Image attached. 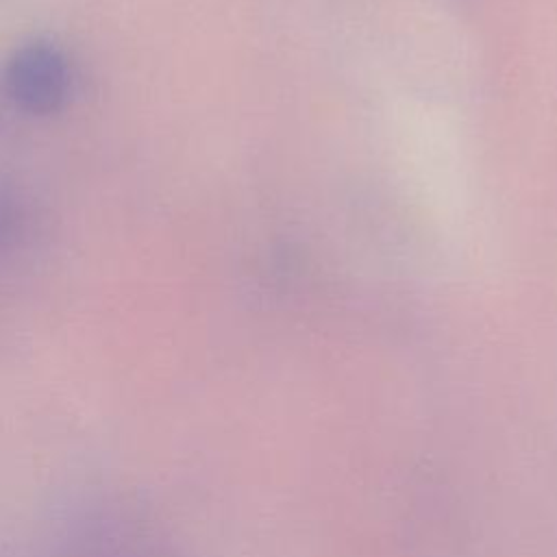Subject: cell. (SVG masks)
Returning <instances> with one entry per match:
<instances>
[{
    "mask_svg": "<svg viewBox=\"0 0 557 557\" xmlns=\"http://www.w3.org/2000/svg\"><path fill=\"white\" fill-rule=\"evenodd\" d=\"M41 557H181L165 529L122 496L72 507L54 524Z\"/></svg>",
    "mask_w": 557,
    "mask_h": 557,
    "instance_id": "obj_1",
    "label": "cell"
},
{
    "mask_svg": "<svg viewBox=\"0 0 557 557\" xmlns=\"http://www.w3.org/2000/svg\"><path fill=\"white\" fill-rule=\"evenodd\" d=\"M70 63L52 44H24L7 63L4 91L28 115H52L61 111L70 98Z\"/></svg>",
    "mask_w": 557,
    "mask_h": 557,
    "instance_id": "obj_2",
    "label": "cell"
}]
</instances>
